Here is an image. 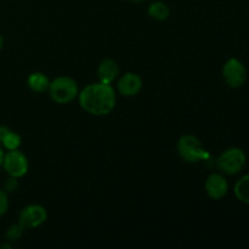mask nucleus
Instances as JSON below:
<instances>
[{
    "label": "nucleus",
    "instance_id": "obj_1",
    "mask_svg": "<svg viewBox=\"0 0 249 249\" xmlns=\"http://www.w3.org/2000/svg\"><path fill=\"white\" fill-rule=\"evenodd\" d=\"M78 101L83 111L90 116L104 117L111 113L116 107L117 94L111 84L91 83L80 90Z\"/></svg>",
    "mask_w": 249,
    "mask_h": 249
},
{
    "label": "nucleus",
    "instance_id": "obj_2",
    "mask_svg": "<svg viewBox=\"0 0 249 249\" xmlns=\"http://www.w3.org/2000/svg\"><path fill=\"white\" fill-rule=\"evenodd\" d=\"M48 91L55 104L67 105L77 99L79 94V88L72 77L61 75L50 82Z\"/></svg>",
    "mask_w": 249,
    "mask_h": 249
},
{
    "label": "nucleus",
    "instance_id": "obj_3",
    "mask_svg": "<svg viewBox=\"0 0 249 249\" xmlns=\"http://www.w3.org/2000/svg\"><path fill=\"white\" fill-rule=\"evenodd\" d=\"M177 150L180 157L187 163H198L209 158L208 151L204 148L201 140L197 136L190 134L182 135L178 140Z\"/></svg>",
    "mask_w": 249,
    "mask_h": 249
},
{
    "label": "nucleus",
    "instance_id": "obj_4",
    "mask_svg": "<svg viewBox=\"0 0 249 249\" xmlns=\"http://www.w3.org/2000/svg\"><path fill=\"white\" fill-rule=\"evenodd\" d=\"M246 162H247V157L243 150L238 147H230L219 156L216 165L224 174L235 175L245 168Z\"/></svg>",
    "mask_w": 249,
    "mask_h": 249
},
{
    "label": "nucleus",
    "instance_id": "obj_5",
    "mask_svg": "<svg viewBox=\"0 0 249 249\" xmlns=\"http://www.w3.org/2000/svg\"><path fill=\"white\" fill-rule=\"evenodd\" d=\"M2 168L10 175V178H23L28 173L29 162L27 156L19 150L7 151L2 160Z\"/></svg>",
    "mask_w": 249,
    "mask_h": 249
},
{
    "label": "nucleus",
    "instance_id": "obj_6",
    "mask_svg": "<svg viewBox=\"0 0 249 249\" xmlns=\"http://www.w3.org/2000/svg\"><path fill=\"white\" fill-rule=\"evenodd\" d=\"M223 78L230 88H241L247 80L246 66L238 58H229L223 67Z\"/></svg>",
    "mask_w": 249,
    "mask_h": 249
},
{
    "label": "nucleus",
    "instance_id": "obj_7",
    "mask_svg": "<svg viewBox=\"0 0 249 249\" xmlns=\"http://www.w3.org/2000/svg\"><path fill=\"white\" fill-rule=\"evenodd\" d=\"M48 220V211L40 204H29L24 207L18 216V223L24 229H36Z\"/></svg>",
    "mask_w": 249,
    "mask_h": 249
},
{
    "label": "nucleus",
    "instance_id": "obj_8",
    "mask_svg": "<svg viewBox=\"0 0 249 249\" xmlns=\"http://www.w3.org/2000/svg\"><path fill=\"white\" fill-rule=\"evenodd\" d=\"M143 87L142 78L133 72H126L119 78L117 83V90L121 95L125 97L136 96Z\"/></svg>",
    "mask_w": 249,
    "mask_h": 249
},
{
    "label": "nucleus",
    "instance_id": "obj_9",
    "mask_svg": "<svg viewBox=\"0 0 249 249\" xmlns=\"http://www.w3.org/2000/svg\"><path fill=\"white\" fill-rule=\"evenodd\" d=\"M204 189H206L209 198L218 201V199L225 197L226 194H228L229 182L224 175L219 174V173H213V174L207 178Z\"/></svg>",
    "mask_w": 249,
    "mask_h": 249
},
{
    "label": "nucleus",
    "instance_id": "obj_10",
    "mask_svg": "<svg viewBox=\"0 0 249 249\" xmlns=\"http://www.w3.org/2000/svg\"><path fill=\"white\" fill-rule=\"evenodd\" d=\"M119 75V66L117 61L112 58H105L100 62L97 67V78L100 83L104 84H111L118 78Z\"/></svg>",
    "mask_w": 249,
    "mask_h": 249
},
{
    "label": "nucleus",
    "instance_id": "obj_11",
    "mask_svg": "<svg viewBox=\"0 0 249 249\" xmlns=\"http://www.w3.org/2000/svg\"><path fill=\"white\" fill-rule=\"evenodd\" d=\"M49 85H50V80L48 75L43 72H33L27 78V87L36 94L46 91L49 89Z\"/></svg>",
    "mask_w": 249,
    "mask_h": 249
},
{
    "label": "nucleus",
    "instance_id": "obj_12",
    "mask_svg": "<svg viewBox=\"0 0 249 249\" xmlns=\"http://www.w3.org/2000/svg\"><path fill=\"white\" fill-rule=\"evenodd\" d=\"M148 16L156 21H165L170 16V9L165 2L153 1L151 2L147 9Z\"/></svg>",
    "mask_w": 249,
    "mask_h": 249
},
{
    "label": "nucleus",
    "instance_id": "obj_13",
    "mask_svg": "<svg viewBox=\"0 0 249 249\" xmlns=\"http://www.w3.org/2000/svg\"><path fill=\"white\" fill-rule=\"evenodd\" d=\"M233 192L238 201L249 204V174L241 178L233 187Z\"/></svg>",
    "mask_w": 249,
    "mask_h": 249
},
{
    "label": "nucleus",
    "instance_id": "obj_14",
    "mask_svg": "<svg viewBox=\"0 0 249 249\" xmlns=\"http://www.w3.org/2000/svg\"><path fill=\"white\" fill-rule=\"evenodd\" d=\"M21 142H22L21 136H19L16 131L11 130V129L5 134V136L1 139V141H0L2 147L7 151L18 150L19 146H21Z\"/></svg>",
    "mask_w": 249,
    "mask_h": 249
},
{
    "label": "nucleus",
    "instance_id": "obj_15",
    "mask_svg": "<svg viewBox=\"0 0 249 249\" xmlns=\"http://www.w3.org/2000/svg\"><path fill=\"white\" fill-rule=\"evenodd\" d=\"M24 232V228L19 223L14 224L12 226H10L9 230L6 231V240L12 242V241H18L22 237Z\"/></svg>",
    "mask_w": 249,
    "mask_h": 249
},
{
    "label": "nucleus",
    "instance_id": "obj_16",
    "mask_svg": "<svg viewBox=\"0 0 249 249\" xmlns=\"http://www.w3.org/2000/svg\"><path fill=\"white\" fill-rule=\"evenodd\" d=\"M9 209V195L5 190H0V216L5 215Z\"/></svg>",
    "mask_w": 249,
    "mask_h": 249
},
{
    "label": "nucleus",
    "instance_id": "obj_17",
    "mask_svg": "<svg viewBox=\"0 0 249 249\" xmlns=\"http://www.w3.org/2000/svg\"><path fill=\"white\" fill-rule=\"evenodd\" d=\"M18 186V184H17V179L16 178H11V179L6 180V184H5V191L6 192H12L15 191V189Z\"/></svg>",
    "mask_w": 249,
    "mask_h": 249
},
{
    "label": "nucleus",
    "instance_id": "obj_18",
    "mask_svg": "<svg viewBox=\"0 0 249 249\" xmlns=\"http://www.w3.org/2000/svg\"><path fill=\"white\" fill-rule=\"evenodd\" d=\"M4 155H5L4 150H2V147H1V146H0V167H1V165H2V160H4Z\"/></svg>",
    "mask_w": 249,
    "mask_h": 249
},
{
    "label": "nucleus",
    "instance_id": "obj_19",
    "mask_svg": "<svg viewBox=\"0 0 249 249\" xmlns=\"http://www.w3.org/2000/svg\"><path fill=\"white\" fill-rule=\"evenodd\" d=\"M2 46H4V38H2V36L0 34V50L2 49Z\"/></svg>",
    "mask_w": 249,
    "mask_h": 249
},
{
    "label": "nucleus",
    "instance_id": "obj_20",
    "mask_svg": "<svg viewBox=\"0 0 249 249\" xmlns=\"http://www.w3.org/2000/svg\"><path fill=\"white\" fill-rule=\"evenodd\" d=\"M126 1H130V2H141V1H147V0H126Z\"/></svg>",
    "mask_w": 249,
    "mask_h": 249
}]
</instances>
